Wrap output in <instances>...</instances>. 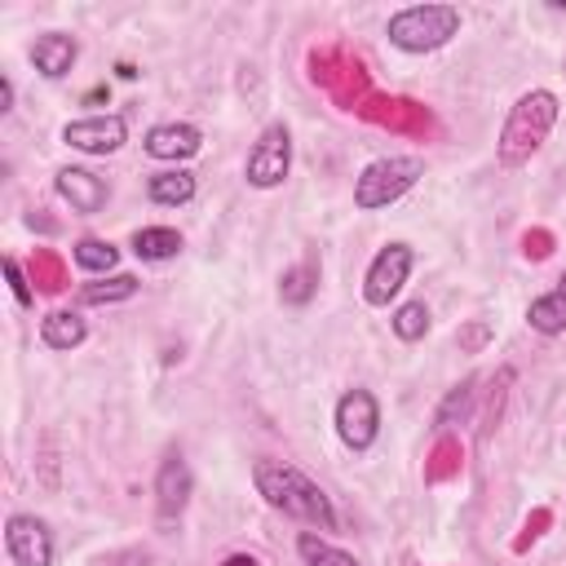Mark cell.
I'll return each mask as SVG.
<instances>
[{"label": "cell", "instance_id": "1", "mask_svg": "<svg viewBox=\"0 0 566 566\" xmlns=\"http://www.w3.org/2000/svg\"><path fill=\"white\" fill-rule=\"evenodd\" d=\"M252 482H256V495H265L270 509L296 517V522H310L318 531H336V509L327 500V491L301 473L296 464L287 460H256L252 464Z\"/></svg>", "mask_w": 566, "mask_h": 566}, {"label": "cell", "instance_id": "2", "mask_svg": "<svg viewBox=\"0 0 566 566\" xmlns=\"http://www.w3.org/2000/svg\"><path fill=\"white\" fill-rule=\"evenodd\" d=\"M557 93H548V88H531V93H522L513 106H509V115H504V128H500V142H495V155H500V164L504 168H522L544 142H548V133H553V124H557Z\"/></svg>", "mask_w": 566, "mask_h": 566}, {"label": "cell", "instance_id": "3", "mask_svg": "<svg viewBox=\"0 0 566 566\" xmlns=\"http://www.w3.org/2000/svg\"><path fill=\"white\" fill-rule=\"evenodd\" d=\"M460 31V9L455 4H407L389 13L385 35L402 53H433Z\"/></svg>", "mask_w": 566, "mask_h": 566}, {"label": "cell", "instance_id": "4", "mask_svg": "<svg viewBox=\"0 0 566 566\" xmlns=\"http://www.w3.org/2000/svg\"><path fill=\"white\" fill-rule=\"evenodd\" d=\"M420 177H424V159H420V155H385V159H371V164L358 172V181H354V208H363V212L389 208V203L402 199Z\"/></svg>", "mask_w": 566, "mask_h": 566}, {"label": "cell", "instance_id": "5", "mask_svg": "<svg viewBox=\"0 0 566 566\" xmlns=\"http://www.w3.org/2000/svg\"><path fill=\"white\" fill-rule=\"evenodd\" d=\"M287 168H292V133H287V124H265L248 150L243 177L256 190H274V186H283Z\"/></svg>", "mask_w": 566, "mask_h": 566}, {"label": "cell", "instance_id": "6", "mask_svg": "<svg viewBox=\"0 0 566 566\" xmlns=\"http://www.w3.org/2000/svg\"><path fill=\"white\" fill-rule=\"evenodd\" d=\"M332 420H336V433H340V442L349 451H367L376 442V433H380V402H376L371 389H358L354 385V389H345L336 398Z\"/></svg>", "mask_w": 566, "mask_h": 566}, {"label": "cell", "instance_id": "7", "mask_svg": "<svg viewBox=\"0 0 566 566\" xmlns=\"http://www.w3.org/2000/svg\"><path fill=\"white\" fill-rule=\"evenodd\" d=\"M411 265H416V252L407 243H385L371 256L367 274H363V301L367 305H389L402 292V283L411 279Z\"/></svg>", "mask_w": 566, "mask_h": 566}, {"label": "cell", "instance_id": "8", "mask_svg": "<svg viewBox=\"0 0 566 566\" xmlns=\"http://www.w3.org/2000/svg\"><path fill=\"white\" fill-rule=\"evenodd\" d=\"M4 553L13 566H53V531L35 513H9Z\"/></svg>", "mask_w": 566, "mask_h": 566}, {"label": "cell", "instance_id": "9", "mask_svg": "<svg viewBox=\"0 0 566 566\" xmlns=\"http://www.w3.org/2000/svg\"><path fill=\"white\" fill-rule=\"evenodd\" d=\"M62 142L84 150V155H115L128 142V119L124 115H88V119H71L62 128Z\"/></svg>", "mask_w": 566, "mask_h": 566}, {"label": "cell", "instance_id": "10", "mask_svg": "<svg viewBox=\"0 0 566 566\" xmlns=\"http://www.w3.org/2000/svg\"><path fill=\"white\" fill-rule=\"evenodd\" d=\"M190 469L181 460V451H168L159 473H155V509H159V522H177L190 504Z\"/></svg>", "mask_w": 566, "mask_h": 566}, {"label": "cell", "instance_id": "11", "mask_svg": "<svg viewBox=\"0 0 566 566\" xmlns=\"http://www.w3.org/2000/svg\"><path fill=\"white\" fill-rule=\"evenodd\" d=\"M53 190H57V195L71 203V212H80V217L102 212V208H106V199H111L106 177H97V172H88V168H57Z\"/></svg>", "mask_w": 566, "mask_h": 566}, {"label": "cell", "instance_id": "12", "mask_svg": "<svg viewBox=\"0 0 566 566\" xmlns=\"http://www.w3.org/2000/svg\"><path fill=\"white\" fill-rule=\"evenodd\" d=\"M142 146H146V155L150 159H164V164H181V159H190V155H199V146H203V133L195 128V124H155L146 137H142Z\"/></svg>", "mask_w": 566, "mask_h": 566}, {"label": "cell", "instance_id": "13", "mask_svg": "<svg viewBox=\"0 0 566 566\" xmlns=\"http://www.w3.org/2000/svg\"><path fill=\"white\" fill-rule=\"evenodd\" d=\"M75 57H80V44H75V35H66V31H44V35L31 40V62H35V71H40L44 80L71 75Z\"/></svg>", "mask_w": 566, "mask_h": 566}, {"label": "cell", "instance_id": "14", "mask_svg": "<svg viewBox=\"0 0 566 566\" xmlns=\"http://www.w3.org/2000/svg\"><path fill=\"white\" fill-rule=\"evenodd\" d=\"M146 195H150V203H159V208H181V203L195 199V172H186V168L150 172V177H146Z\"/></svg>", "mask_w": 566, "mask_h": 566}, {"label": "cell", "instance_id": "15", "mask_svg": "<svg viewBox=\"0 0 566 566\" xmlns=\"http://www.w3.org/2000/svg\"><path fill=\"white\" fill-rule=\"evenodd\" d=\"M526 323H531L539 336H557V332H566V274L557 279V287H548L544 296L531 301Z\"/></svg>", "mask_w": 566, "mask_h": 566}, {"label": "cell", "instance_id": "16", "mask_svg": "<svg viewBox=\"0 0 566 566\" xmlns=\"http://www.w3.org/2000/svg\"><path fill=\"white\" fill-rule=\"evenodd\" d=\"M84 336H88V323L75 310H53L40 318V340L49 349H75V345H84Z\"/></svg>", "mask_w": 566, "mask_h": 566}, {"label": "cell", "instance_id": "17", "mask_svg": "<svg viewBox=\"0 0 566 566\" xmlns=\"http://www.w3.org/2000/svg\"><path fill=\"white\" fill-rule=\"evenodd\" d=\"M133 252L142 261H172L181 252V234L172 226H142L133 230Z\"/></svg>", "mask_w": 566, "mask_h": 566}, {"label": "cell", "instance_id": "18", "mask_svg": "<svg viewBox=\"0 0 566 566\" xmlns=\"http://www.w3.org/2000/svg\"><path fill=\"white\" fill-rule=\"evenodd\" d=\"M296 553L305 557V566H358V557H354V553H345V548L327 544V539H323V535H314V531L296 535Z\"/></svg>", "mask_w": 566, "mask_h": 566}, {"label": "cell", "instance_id": "19", "mask_svg": "<svg viewBox=\"0 0 566 566\" xmlns=\"http://www.w3.org/2000/svg\"><path fill=\"white\" fill-rule=\"evenodd\" d=\"M133 292H137V279H133V274H111V279L84 283V287H80V301H84V305H115V301H128Z\"/></svg>", "mask_w": 566, "mask_h": 566}, {"label": "cell", "instance_id": "20", "mask_svg": "<svg viewBox=\"0 0 566 566\" xmlns=\"http://www.w3.org/2000/svg\"><path fill=\"white\" fill-rule=\"evenodd\" d=\"M71 256H75L80 270H88V274H106V270H115L119 248L106 243V239H80V243L71 248Z\"/></svg>", "mask_w": 566, "mask_h": 566}, {"label": "cell", "instance_id": "21", "mask_svg": "<svg viewBox=\"0 0 566 566\" xmlns=\"http://www.w3.org/2000/svg\"><path fill=\"white\" fill-rule=\"evenodd\" d=\"M389 327H394V336L398 340H420L424 332H429V305L424 301H402L398 310H394V318H389Z\"/></svg>", "mask_w": 566, "mask_h": 566}, {"label": "cell", "instance_id": "22", "mask_svg": "<svg viewBox=\"0 0 566 566\" xmlns=\"http://www.w3.org/2000/svg\"><path fill=\"white\" fill-rule=\"evenodd\" d=\"M389 111H367L371 119H380V124H389V128H407V133H424L429 128V115H424V106H416V102H385Z\"/></svg>", "mask_w": 566, "mask_h": 566}, {"label": "cell", "instance_id": "23", "mask_svg": "<svg viewBox=\"0 0 566 566\" xmlns=\"http://www.w3.org/2000/svg\"><path fill=\"white\" fill-rule=\"evenodd\" d=\"M314 283H318V265H314V261H301L296 270L283 274V287H279V292H283L287 305H305V301L314 296Z\"/></svg>", "mask_w": 566, "mask_h": 566}, {"label": "cell", "instance_id": "24", "mask_svg": "<svg viewBox=\"0 0 566 566\" xmlns=\"http://www.w3.org/2000/svg\"><path fill=\"white\" fill-rule=\"evenodd\" d=\"M31 279H35L40 292H62V287H66V265H62L49 248H40V252L31 256Z\"/></svg>", "mask_w": 566, "mask_h": 566}, {"label": "cell", "instance_id": "25", "mask_svg": "<svg viewBox=\"0 0 566 566\" xmlns=\"http://www.w3.org/2000/svg\"><path fill=\"white\" fill-rule=\"evenodd\" d=\"M433 460H438V464H429V469H424L433 482H438V478H447V473H455V469H460V442L442 438V442H438V451H433Z\"/></svg>", "mask_w": 566, "mask_h": 566}, {"label": "cell", "instance_id": "26", "mask_svg": "<svg viewBox=\"0 0 566 566\" xmlns=\"http://www.w3.org/2000/svg\"><path fill=\"white\" fill-rule=\"evenodd\" d=\"M469 398H473V380H464V385H455V389L447 394V402H442V411H438V424L447 429V424L455 420V411L464 416V411H469Z\"/></svg>", "mask_w": 566, "mask_h": 566}, {"label": "cell", "instance_id": "27", "mask_svg": "<svg viewBox=\"0 0 566 566\" xmlns=\"http://www.w3.org/2000/svg\"><path fill=\"white\" fill-rule=\"evenodd\" d=\"M4 274H9V283H13V296H18V305L27 310V305L35 301V292H31V283H27L22 265H18V256H4Z\"/></svg>", "mask_w": 566, "mask_h": 566}, {"label": "cell", "instance_id": "28", "mask_svg": "<svg viewBox=\"0 0 566 566\" xmlns=\"http://www.w3.org/2000/svg\"><path fill=\"white\" fill-rule=\"evenodd\" d=\"M522 243H526V256H535V261H539V256H548V243H553V239H548L544 230H535V234H526Z\"/></svg>", "mask_w": 566, "mask_h": 566}, {"label": "cell", "instance_id": "29", "mask_svg": "<svg viewBox=\"0 0 566 566\" xmlns=\"http://www.w3.org/2000/svg\"><path fill=\"white\" fill-rule=\"evenodd\" d=\"M4 111H13V80H9V75L0 80V115H4Z\"/></svg>", "mask_w": 566, "mask_h": 566}, {"label": "cell", "instance_id": "30", "mask_svg": "<svg viewBox=\"0 0 566 566\" xmlns=\"http://www.w3.org/2000/svg\"><path fill=\"white\" fill-rule=\"evenodd\" d=\"M221 566H261V562H256L252 553H230V557H226Z\"/></svg>", "mask_w": 566, "mask_h": 566}, {"label": "cell", "instance_id": "31", "mask_svg": "<svg viewBox=\"0 0 566 566\" xmlns=\"http://www.w3.org/2000/svg\"><path fill=\"white\" fill-rule=\"evenodd\" d=\"M482 340H486V327H482V323H478V327H469V332H464V345H482Z\"/></svg>", "mask_w": 566, "mask_h": 566}]
</instances>
